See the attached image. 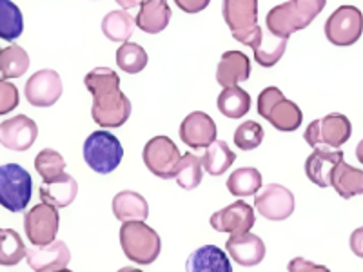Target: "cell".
<instances>
[{"mask_svg": "<svg viewBox=\"0 0 363 272\" xmlns=\"http://www.w3.org/2000/svg\"><path fill=\"white\" fill-rule=\"evenodd\" d=\"M93 96L91 115L96 125L113 129L124 125L131 116V102L120 89V76L109 67H95L84 79Z\"/></svg>", "mask_w": 363, "mask_h": 272, "instance_id": "cell-1", "label": "cell"}, {"mask_svg": "<svg viewBox=\"0 0 363 272\" xmlns=\"http://www.w3.org/2000/svg\"><path fill=\"white\" fill-rule=\"evenodd\" d=\"M325 4L327 0H289L267 13L265 26L272 35L289 38L300 29H306L323 11Z\"/></svg>", "mask_w": 363, "mask_h": 272, "instance_id": "cell-2", "label": "cell"}, {"mask_svg": "<svg viewBox=\"0 0 363 272\" xmlns=\"http://www.w3.org/2000/svg\"><path fill=\"white\" fill-rule=\"evenodd\" d=\"M118 238L124 254L135 264L151 265L160 256V236L153 227L145 225L140 220L124 222V225L120 227Z\"/></svg>", "mask_w": 363, "mask_h": 272, "instance_id": "cell-3", "label": "cell"}, {"mask_svg": "<svg viewBox=\"0 0 363 272\" xmlns=\"http://www.w3.org/2000/svg\"><path fill=\"white\" fill-rule=\"evenodd\" d=\"M258 115L265 118L278 131L293 132L303 122L300 108L291 100L285 98L278 87H265L258 95Z\"/></svg>", "mask_w": 363, "mask_h": 272, "instance_id": "cell-4", "label": "cell"}, {"mask_svg": "<svg viewBox=\"0 0 363 272\" xmlns=\"http://www.w3.org/2000/svg\"><path fill=\"white\" fill-rule=\"evenodd\" d=\"M124 158V147L109 131L91 132L84 142V160L99 174H109Z\"/></svg>", "mask_w": 363, "mask_h": 272, "instance_id": "cell-5", "label": "cell"}, {"mask_svg": "<svg viewBox=\"0 0 363 272\" xmlns=\"http://www.w3.org/2000/svg\"><path fill=\"white\" fill-rule=\"evenodd\" d=\"M33 194L31 174L18 164L0 165V205L9 212H22Z\"/></svg>", "mask_w": 363, "mask_h": 272, "instance_id": "cell-6", "label": "cell"}, {"mask_svg": "<svg viewBox=\"0 0 363 272\" xmlns=\"http://www.w3.org/2000/svg\"><path fill=\"white\" fill-rule=\"evenodd\" d=\"M352 135L351 120L340 113H330L323 118L313 120L307 125L303 138L311 147H330L340 149L349 142Z\"/></svg>", "mask_w": 363, "mask_h": 272, "instance_id": "cell-7", "label": "cell"}, {"mask_svg": "<svg viewBox=\"0 0 363 272\" xmlns=\"http://www.w3.org/2000/svg\"><path fill=\"white\" fill-rule=\"evenodd\" d=\"M142 158H144L145 167L155 176L162 178V180H171L177 176L182 153L169 136H155L145 144Z\"/></svg>", "mask_w": 363, "mask_h": 272, "instance_id": "cell-8", "label": "cell"}, {"mask_svg": "<svg viewBox=\"0 0 363 272\" xmlns=\"http://www.w3.org/2000/svg\"><path fill=\"white\" fill-rule=\"evenodd\" d=\"M363 33V13L356 6H340L325 22V37L330 44L347 47Z\"/></svg>", "mask_w": 363, "mask_h": 272, "instance_id": "cell-9", "label": "cell"}, {"mask_svg": "<svg viewBox=\"0 0 363 272\" xmlns=\"http://www.w3.org/2000/svg\"><path fill=\"white\" fill-rule=\"evenodd\" d=\"M236 40L251 47L252 53H255L256 64H260L262 67H272L277 62H280V58L284 57L285 50H287V38L277 37L269 29L265 33L258 24L249 29L247 33L236 38Z\"/></svg>", "mask_w": 363, "mask_h": 272, "instance_id": "cell-10", "label": "cell"}, {"mask_svg": "<svg viewBox=\"0 0 363 272\" xmlns=\"http://www.w3.org/2000/svg\"><path fill=\"white\" fill-rule=\"evenodd\" d=\"M58 225H60V215L57 207L51 203H38L24 216L26 236L33 245L51 244L57 238Z\"/></svg>", "mask_w": 363, "mask_h": 272, "instance_id": "cell-11", "label": "cell"}, {"mask_svg": "<svg viewBox=\"0 0 363 272\" xmlns=\"http://www.w3.org/2000/svg\"><path fill=\"white\" fill-rule=\"evenodd\" d=\"M294 207H296L294 194L280 183H269L256 193L255 209L271 222L287 220L294 212Z\"/></svg>", "mask_w": 363, "mask_h": 272, "instance_id": "cell-12", "label": "cell"}, {"mask_svg": "<svg viewBox=\"0 0 363 272\" xmlns=\"http://www.w3.org/2000/svg\"><path fill=\"white\" fill-rule=\"evenodd\" d=\"M64 86L60 74L53 69H40L29 76L24 95L35 108H51L62 96Z\"/></svg>", "mask_w": 363, "mask_h": 272, "instance_id": "cell-13", "label": "cell"}, {"mask_svg": "<svg viewBox=\"0 0 363 272\" xmlns=\"http://www.w3.org/2000/svg\"><path fill=\"white\" fill-rule=\"evenodd\" d=\"M38 125L26 115L13 116L0 124V144L9 151L24 153L37 142Z\"/></svg>", "mask_w": 363, "mask_h": 272, "instance_id": "cell-14", "label": "cell"}, {"mask_svg": "<svg viewBox=\"0 0 363 272\" xmlns=\"http://www.w3.org/2000/svg\"><path fill=\"white\" fill-rule=\"evenodd\" d=\"M211 227L218 232H229V234H240V232L251 231L256 222L255 209L244 200L227 205L225 209L216 210L211 216Z\"/></svg>", "mask_w": 363, "mask_h": 272, "instance_id": "cell-15", "label": "cell"}, {"mask_svg": "<svg viewBox=\"0 0 363 272\" xmlns=\"http://www.w3.org/2000/svg\"><path fill=\"white\" fill-rule=\"evenodd\" d=\"M216 124L207 113L194 111L180 125V140L191 149H206L216 140Z\"/></svg>", "mask_w": 363, "mask_h": 272, "instance_id": "cell-16", "label": "cell"}, {"mask_svg": "<svg viewBox=\"0 0 363 272\" xmlns=\"http://www.w3.org/2000/svg\"><path fill=\"white\" fill-rule=\"evenodd\" d=\"M71 252L62 239H53L48 245H35L26 252V261L33 271H66Z\"/></svg>", "mask_w": 363, "mask_h": 272, "instance_id": "cell-17", "label": "cell"}, {"mask_svg": "<svg viewBox=\"0 0 363 272\" xmlns=\"http://www.w3.org/2000/svg\"><path fill=\"white\" fill-rule=\"evenodd\" d=\"M227 254L242 267H256L264 261L267 249L262 238L251 234V231L231 234V238L225 242Z\"/></svg>", "mask_w": 363, "mask_h": 272, "instance_id": "cell-18", "label": "cell"}, {"mask_svg": "<svg viewBox=\"0 0 363 272\" xmlns=\"http://www.w3.org/2000/svg\"><path fill=\"white\" fill-rule=\"evenodd\" d=\"M343 162L342 149L314 147V153L306 160V174L318 187H329L336 165Z\"/></svg>", "mask_w": 363, "mask_h": 272, "instance_id": "cell-19", "label": "cell"}, {"mask_svg": "<svg viewBox=\"0 0 363 272\" xmlns=\"http://www.w3.org/2000/svg\"><path fill=\"white\" fill-rule=\"evenodd\" d=\"M222 9L235 40L258 24V0H223Z\"/></svg>", "mask_w": 363, "mask_h": 272, "instance_id": "cell-20", "label": "cell"}, {"mask_svg": "<svg viewBox=\"0 0 363 272\" xmlns=\"http://www.w3.org/2000/svg\"><path fill=\"white\" fill-rule=\"evenodd\" d=\"M251 76V60L242 51H225L216 67V82L222 87L238 86Z\"/></svg>", "mask_w": 363, "mask_h": 272, "instance_id": "cell-21", "label": "cell"}, {"mask_svg": "<svg viewBox=\"0 0 363 272\" xmlns=\"http://www.w3.org/2000/svg\"><path fill=\"white\" fill-rule=\"evenodd\" d=\"M171 17H173V13H171L167 0H142L135 24L144 33L158 35L169 26Z\"/></svg>", "mask_w": 363, "mask_h": 272, "instance_id": "cell-22", "label": "cell"}, {"mask_svg": "<svg viewBox=\"0 0 363 272\" xmlns=\"http://www.w3.org/2000/svg\"><path fill=\"white\" fill-rule=\"evenodd\" d=\"M38 193H40L42 202L51 203L57 209H62V207L71 205L74 202L77 194H79V183L71 174L62 173L55 180L44 181Z\"/></svg>", "mask_w": 363, "mask_h": 272, "instance_id": "cell-23", "label": "cell"}, {"mask_svg": "<svg viewBox=\"0 0 363 272\" xmlns=\"http://www.w3.org/2000/svg\"><path fill=\"white\" fill-rule=\"evenodd\" d=\"M113 215L118 222H144L149 216V205L142 194L135 191H122L113 198Z\"/></svg>", "mask_w": 363, "mask_h": 272, "instance_id": "cell-24", "label": "cell"}, {"mask_svg": "<svg viewBox=\"0 0 363 272\" xmlns=\"http://www.w3.org/2000/svg\"><path fill=\"white\" fill-rule=\"evenodd\" d=\"M186 268L191 272H202V271H231V264L225 252L216 245H203L196 249L193 254L187 258Z\"/></svg>", "mask_w": 363, "mask_h": 272, "instance_id": "cell-25", "label": "cell"}, {"mask_svg": "<svg viewBox=\"0 0 363 272\" xmlns=\"http://www.w3.org/2000/svg\"><path fill=\"white\" fill-rule=\"evenodd\" d=\"M330 186L335 187L336 193L345 200L359 196V194H363V171L356 169L345 162H340L336 165L335 173H333Z\"/></svg>", "mask_w": 363, "mask_h": 272, "instance_id": "cell-26", "label": "cell"}, {"mask_svg": "<svg viewBox=\"0 0 363 272\" xmlns=\"http://www.w3.org/2000/svg\"><path fill=\"white\" fill-rule=\"evenodd\" d=\"M218 111L227 118H242L251 111V96L245 89L238 86L223 87L216 100Z\"/></svg>", "mask_w": 363, "mask_h": 272, "instance_id": "cell-27", "label": "cell"}, {"mask_svg": "<svg viewBox=\"0 0 363 272\" xmlns=\"http://www.w3.org/2000/svg\"><path fill=\"white\" fill-rule=\"evenodd\" d=\"M235 160L236 154L233 153L231 147L225 142L215 140L206 147V153L202 157V165L203 171H207L211 176H222L227 169H231Z\"/></svg>", "mask_w": 363, "mask_h": 272, "instance_id": "cell-28", "label": "cell"}, {"mask_svg": "<svg viewBox=\"0 0 363 272\" xmlns=\"http://www.w3.org/2000/svg\"><path fill=\"white\" fill-rule=\"evenodd\" d=\"M227 189L236 198L252 196L262 189V174L255 167H240L227 180Z\"/></svg>", "mask_w": 363, "mask_h": 272, "instance_id": "cell-29", "label": "cell"}, {"mask_svg": "<svg viewBox=\"0 0 363 272\" xmlns=\"http://www.w3.org/2000/svg\"><path fill=\"white\" fill-rule=\"evenodd\" d=\"M135 18L124 9L108 13L102 21V33L111 42H128L135 31Z\"/></svg>", "mask_w": 363, "mask_h": 272, "instance_id": "cell-30", "label": "cell"}, {"mask_svg": "<svg viewBox=\"0 0 363 272\" xmlns=\"http://www.w3.org/2000/svg\"><path fill=\"white\" fill-rule=\"evenodd\" d=\"M24 31L22 11L11 0H0V38L13 42Z\"/></svg>", "mask_w": 363, "mask_h": 272, "instance_id": "cell-31", "label": "cell"}, {"mask_svg": "<svg viewBox=\"0 0 363 272\" xmlns=\"http://www.w3.org/2000/svg\"><path fill=\"white\" fill-rule=\"evenodd\" d=\"M29 69V55L24 47L13 44L0 51V73L4 79H21Z\"/></svg>", "mask_w": 363, "mask_h": 272, "instance_id": "cell-32", "label": "cell"}, {"mask_svg": "<svg viewBox=\"0 0 363 272\" xmlns=\"http://www.w3.org/2000/svg\"><path fill=\"white\" fill-rule=\"evenodd\" d=\"M177 183L186 191H193L202 183L203 178V165L202 158H199L193 153L182 154L180 162H178L177 169Z\"/></svg>", "mask_w": 363, "mask_h": 272, "instance_id": "cell-33", "label": "cell"}, {"mask_svg": "<svg viewBox=\"0 0 363 272\" xmlns=\"http://www.w3.org/2000/svg\"><path fill=\"white\" fill-rule=\"evenodd\" d=\"M24 242L21 234L13 229H2L0 231V265L2 267H13V265L21 264L26 258Z\"/></svg>", "mask_w": 363, "mask_h": 272, "instance_id": "cell-34", "label": "cell"}, {"mask_svg": "<svg viewBox=\"0 0 363 272\" xmlns=\"http://www.w3.org/2000/svg\"><path fill=\"white\" fill-rule=\"evenodd\" d=\"M147 60L149 58L144 47L133 44V42H122V45L116 50V64L124 73H140L147 66Z\"/></svg>", "mask_w": 363, "mask_h": 272, "instance_id": "cell-35", "label": "cell"}, {"mask_svg": "<svg viewBox=\"0 0 363 272\" xmlns=\"http://www.w3.org/2000/svg\"><path fill=\"white\" fill-rule=\"evenodd\" d=\"M35 169L44 181L55 180L66 169V160L55 149H42L35 158Z\"/></svg>", "mask_w": 363, "mask_h": 272, "instance_id": "cell-36", "label": "cell"}, {"mask_svg": "<svg viewBox=\"0 0 363 272\" xmlns=\"http://www.w3.org/2000/svg\"><path fill=\"white\" fill-rule=\"evenodd\" d=\"M262 142H264V128L258 122L247 120L236 128L235 144L240 151H252V149L260 147Z\"/></svg>", "mask_w": 363, "mask_h": 272, "instance_id": "cell-37", "label": "cell"}, {"mask_svg": "<svg viewBox=\"0 0 363 272\" xmlns=\"http://www.w3.org/2000/svg\"><path fill=\"white\" fill-rule=\"evenodd\" d=\"M18 103H21V95H18L17 86L8 82V79H0V115L15 111Z\"/></svg>", "mask_w": 363, "mask_h": 272, "instance_id": "cell-38", "label": "cell"}, {"mask_svg": "<svg viewBox=\"0 0 363 272\" xmlns=\"http://www.w3.org/2000/svg\"><path fill=\"white\" fill-rule=\"evenodd\" d=\"M178 6V9H182L184 13H200L203 9H207L211 0H174Z\"/></svg>", "mask_w": 363, "mask_h": 272, "instance_id": "cell-39", "label": "cell"}, {"mask_svg": "<svg viewBox=\"0 0 363 272\" xmlns=\"http://www.w3.org/2000/svg\"><path fill=\"white\" fill-rule=\"evenodd\" d=\"M289 268L291 272H300V271H323L325 272L327 271V267H322V265H316V264H313V261H307L306 258H296V260H293L289 264Z\"/></svg>", "mask_w": 363, "mask_h": 272, "instance_id": "cell-40", "label": "cell"}, {"mask_svg": "<svg viewBox=\"0 0 363 272\" xmlns=\"http://www.w3.org/2000/svg\"><path fill=\"white\" fill-rule=\"evenodd\" d=\"M349 244H351V251L363 260V227H358L356 231H352Z\"/></svg>", "mask_w": 363, "mask_h": 272, "instance_id": "cell-41", "label": "cell"}, {"mask_svg": "<svg viewBox=\"0 0 363 272\" xmlns=\"http://www.w3.org/2000/svg\"><path fill=\"white\" fill-rule=\"evenodd\" d=\"M115 2L122 9H133V8H136V6L142 4V0H115Z\"/></svg>", "mask_w": 363, "mask_h": 272, "instance_id": "cell-42", "label": "cell"}, {"mask_svg": "<svg viewBox=\"0 0 363 272\" xmlns=\"http://www.w3.org/2000/svg\"><path fill=\"white\" fill-rule=\"evenodd\" d=\"M356 158H358L359 164L363 165V140L356 145Z\"/></svg>", "mask_w": 363, "mask_h": 272, "instance_id": "cell-43", "label": "cell"}, {"mask_svg": "<svg viewBox=\"0 0 363 272\" xmlns=\"http://www.w3.org/2000/svg\"><path fill=\"white\" fill-rule=\"evenodd\" d=\"M0 51H2V50H0Z\"/></svg>", "mask_w": 363, "mask_h": 272, "instance_id": "cell-44", "label": "cell"}]
</instances>
